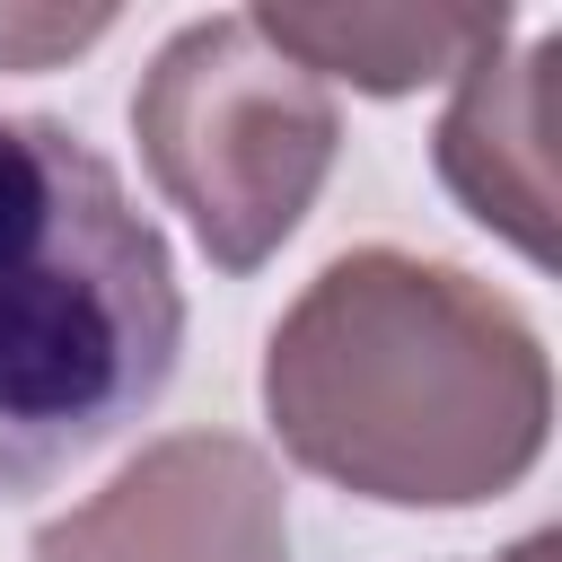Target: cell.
<instances>
[{"label": "cell", "instance_id": "1", "mask_svg": "<svg viewBox=\"0 0 562 562\" xmlns=\"http://www.w3.org/2000/svg\"><path fill=\"white\" fill-rule=\"evenodd\" d=\"M263 413L281 448L395 509L501 501L553 430L536 325L474 272L360 246L334 255L263 342Z\"/></svg>", "mask_w": 562, "mask_h": 562}, {"label": "cell", "instance_id": "2", "mask_svg": "<svg viewBox=\"0 0 562 562\" xmlns=\"http://www.w3.org/2000/svg\"><path fill=\"white\" fill-rule=\"evenodd\" d=\"M184 351L158 220L53 114H0V501L132 430Z\"/></svg>", "mask_w": 562, "mask_h": 562}, {"label": "cell", "instance_id": "3", "mask_svg": "<svg viewBox=\"0 0 562 562\" xmlns=\"http://www.w3.org/2000/svg\"><path fill=\"white\" fill-rule=\"evenodd\" d=\"M140 158L158 193L193 220L202 255L220 272H255L316 202L342 114L316 70H299L255 9L193 18L184 35L158 44L132 97Z\"/></svg>", "mask_w": 562, "mask_h": 562}, {"label": "cell", "instance_id": "4", "mask_svg": "<svg viewBox=\"0 0 562 562\" xmlns=\"http://www.w3.org/2000/svg\"><path fill=\"white\" fill-rule=\"evenodd\" d=\"M35 562H290L281 474L237 430H176L97 501L61 509Z\"/></svg>", "mask_w": 562, "mask_h": 562}, {"label": "cell", "instance_id": "5", "mask_svg": "<svg viewBox=\"0 0 562 562\" xmlns=\"http://www.w3.org/2000/svg\"><path fill=\"white\" fill-rule=\"evenodd\" d=\"M553 88L562 35H536L518 61L483 53L474 70H457V105L439 114L448 193L536 263L553 255Z\"/></svg>", "mask_w": 562, "mask_h": 562}, {"label": "cell", "instance_id": "6", "mask_svg": "<svg viewBox=\"0 0 562 562\" xmlns=\"http://www.w3.org/2000/svg\"><path fill=\"white\" fill-rule=\"evenodd\" d=\"M255 26L299 70H334L369 97H404L509 44V9H255Z\"/></svg>", "mask_w": 562, "mask_h": 562}, {"label": "cell", "instance_id": "7", "mask_svg": "<svg viewBox=\"0 0 562 562\" xmlns=\"http://www.w3.org/2000/svg\"><path fill=\"white\" fill-rule=\"evenodd\" d=\"M88 35H105V18H9L0 9V61H44V53L88 44Z\"/></svg>", "mask_w": 562, "mask_h": 562}, {"label": "cell", "instance_id": "8", "mask_svg": "<svg viewBox=\"0 0 562 562\" xmlns=\"http://www.w3.org/2000/svg\"><path fill=\"white\" fill-rule=\"evenodd\" d=\"M501 562H553V536H527V544H509Z\"/></svg>", "mask_w": 562, "mask_h": 562}]
</instances>
